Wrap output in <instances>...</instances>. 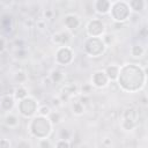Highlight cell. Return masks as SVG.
<instances>
[{
    "mask_svg": "<svg viewBox=\"0 0 148 148\" xmlns=\"http://www.w3.org/2000/svg\"><path fill=\"white\" fill-rule=\"evenodd\" d=\"M110 6H111V3H109V1H97V3H95L96 12L101 13V14L108 13L110 11Z\"/></svg>",
    "mask_w": 148,
    "mask_h": 148,
    "instance_id": "6da1fadb",
    "label": "cell"
},
{
    "mask_svg": "<svg viewBox=\"0 0 148 148\" xmlns=\"http://www.w3.org/2000/svg\"><path fill=\"white\" fill-rule=\"evenodd\" d=\"M106 76L111 80H116L118 78V74H119V68L117 66H109L106 70Z\"/></svg>",
    "mask_w": 148,
    "mask_h": 148,
    "instance_id": "7a4b0ae2",
    "label": "cell"
},
{
    "mask_svg": "<svg viewBox=\"0 0 148 148\" xmlns=\"http://www.w3.org/2000/svg\"><path fill=\"white\" fill-rule=\"evenodd\" d=\"M131 53L133 57H142L143 53H145V49L140 45H134L131 50Z\"/></svg>",
    "mask_w": 148,
    "mask_h": 148,
    "instance_id": "3957f363",
    "label": "cell"
},
{
    "mask_svg": "<svg viewBox=\"0 0 148 148\" xmlns=\"http://www.w3.org/2000/svg\"><path fill=\"white\" fill-rule=\"evenodd\" d=\"M6 124H7L9 127H15V126H17L19 121H17V118H16L15 116L8 115V116L6 117Z\"/></svg>",
    "mask_w": 148,
    "mask_h": 148,
    "instance_id": "277c9868",
    "label": "cell"
},
{
    "mask_svg": "<svg viewBox=\"0 0 148 148\" xmlns=\"http://www.w3.org/2000/svg\"><path fill=\"white\" fill-rule=\"evenodd\" d=\"M134 5H137V7L133 8V9H134L135 12H141V11L143 9V6L146 5V3L142 1V0H139V1H138V0H134V1H131V3H130V6H131V7H134Z\"/></svg>",
    "mask_w": 148,
    "mask_h": 148,
    "instance_id": "5b68a950",
    "label": "cell"
},
{
    "mask_svg": "<svg viewBox=\"0 0 148 148\" xmlns=\"http://www.w3.org/2000/svg\"><path fill=\"white\" fill-rule=\"evenodd\" d=\"M72 109H73V112H74L75 115H82V113H83V111H84V108H83V105H82L80 102H75V103H73Z\"/></svg>",
    "mask_w": 148,
    "mask_h": 148,
    "instance_id": "8992f818",
    "label": "cell"
},
{
    "mask_svg": "<svg viewBox=\"0 0 148 148\" xmlns=\"http://www.w3.org/2000/svg\"><path fill=\"white\" fill-rule=\"evenodd\" d=\"M63 73L62 72H59V71H53L52 72V74H51V76H50V79H51V81L52 82H59L62 79H63Z\"/></svg>",
    "mask_w": 148,
    "mask_h": 148,
    "instance_id": "52a82bcc",
    "label": "cell"
},
{
    "mask_svg": "<svg viewBox=\"0 0 148 148\" xmlns=\"http://www.w3.org/2000/svg\"><path fill=\"white\" fill-rule=\"evenodd\" d=\"M50 121L53 123V124H58V123H60V121H62V117H60V115H59V112H51L50 115Z\"/></svg>",
    "mask_w": 148,
    "mask_h": 148,
    "instance_id": "ba28073f",
    "label": "cell"
},
{
    "mask_svg": "<svg viewBox=\"0 0 148 148\" xmlns=\"http://www.w3.org/2000/svg\"><path fill=\"white\" fill-rule=\"evenodd\" d=\"M70 138H71V132L68 130H66V129H63L60 131V140L67 141V140H70Z\"/></svg>",
    "mask_w": 148,
    "mask_h": 148,
    "instance_id": "9c48e42d",
    "label": "cell"
},
{
    "mask_svg": "<svg viewBox=\"0 0 148 148\" xmlns=\"http://www.w3.org/2000/svg\"><path fill=\"white\" fill-rule=\"evenodd\" d=\"M25 95H27V90L22 87L17 88V89L15 90V96L17 98H23V97H25Z\"/></svg>",
    "mask_w": 148,
    "mask_h": 148,
    "instance_id": "30bf717a",
    "label": "cell"
},
{
    "mask_svg": "<svg viewBox=\"0 0 148 148\" xmlns=\"http://www.w3.org/2000/svg\"><path fill=\"white\" fill-rule=\"evenodd\" d=\"M40 113L42 115V116H49L50 113H51V109L49 108V106H46V105H43L42 108H40Z\"/></svg>",
    "mask_w": 148,
    "mask_h": 148,
    "instance_id": "8fae6325",
    "label": "cell"
},
{
    "mask_svg": "<svg viewBox=\"0 0 148 148\" xmlns=\"http://www.w3.org/2000/svg\"><path fill=\"white\" fill-rule=\"evenodd\" d=\"M40 148H52V145L48 139H43L40 141Z\"/></svg>",
    "mask_w": 148,
    "mask_h": 148,
    "instance_id": "7c38bea8",
    "label": "cell"
},
{
    "mask_svg": "<svg viewBox=\"0 0 148 148\" xmlns=\"http://www.w3.org/2000/svg\"><path fill=\"white\" fill-rule=\"evenodd\" d=\"M57 148H70V143L65 140H59L57 143Z\"/></svg>",
    "mask_w": 148,
    "mask_h": 148,
    "instance_id": "4fadbf2b",
    "label": "cell"
},
{
    "mask_svg": "<svg viewBox=\"0 0 148 148\" xmlns=\"http://www.w3.org/2000/svg\"><path fill=\"white\" fill-rule=\"evenodd\" d=\"M53 42L58 43V44H63V37H62V33H58L53 35Z\"/></svg>",
    "mask_w": 148,
    "mask_h": 148,
    "instance_id": "5bb4252c",
    "label": "cell"
},
{
    "mask_svg": "<svg viewBox=\"0 0 148 148\" xmlns=\"http://www.w3.org/2000/svg\"><path fill=\"white\" fill-rule=\"evenodd\" d=\"M44 16H45V19H51L52 17V11H50V9H48V11H45L44 12Z\"/></svg>",
    "mask_w": 148,
    "mask_h": 148,
    "instance_id": "9a60e30c",
    "label": "cell"
},
{
    "mask_svg": "<svg viewBox=\"0 0 148 148\" xmlns=\"http://www.w3.org/2000/svg\"><path fill=\"white\" fill-rule=\"evenodd\" d=\"M52 104L56 105V106H59V105H62V101L59 98H53L52 100Z\"/></svg>",
    "mask_w": 148,
    "mask_h": 148,
    "instance_id": "2e32d148",
    "label": "cell"
},
{
    "mask_svg": "<svg viewBox=\"0 0 148 148\" xmlns=\"http://www.w3.org/2000/svg\"><path fill=\"white\" fill-rule=\"evenodd\" d=\"M111 143H112V141H111V139H109V138H106V139L103 140V145H104L105 147H109Z\"/></svg>",
    "mask_w": 148,
    "mask_h": 148,
    "instance_id": "e0dca14e",
    "label": "cell"
},
{
    "mask_svg": "<svg viewBox=\"0 0 148 148\" xmlns=\"http://www.w3.org/2000/svg\"><path fill=\"white\" fill-rule=\"evenodd\" d=\"M44 23H45V21H44V20H40V21H37V25H40V28H44Z\"/></svg>",
    "mask_w": 148,
    "mask_h": 148,
    "instance_id": "ac0fdd59",
    "label": "cell"
},
{
    "mask_svg": "<svg viewBox=\"0 0 148 148\" xmlns=\"http://www.w3.org/2000/svg\"><path fill=\"white\" fill-rule=\"evenodd\" d=\"M82 148H87V147H82Z\"/></svg>",
    "mask_w": 148,
    "mask_h": 148,
    "instance_id": "d6986e66",
    "label": "cell"
}]
</instances>
